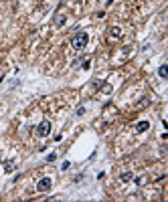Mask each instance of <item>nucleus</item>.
Segmentation results:
<instances>
[{
	"label": "nucleus",
	"instance_id": "3",
	"mask_svg": "<svg viewBox=\"0 0 168 202\" xmlns=\"http://www.w3.org/2000/svg\"><path fill=\"white\" fill-rule=\"evenodd\" d=\"M51 184H53V180H51V178H41L39 182H37V190H39V192H47V190H51Z\"/></svg>",
	"mask_w": 168,
	"mask_h": 202
},
{
	"label": "nucleus",
	"instance_id": "14",
	"mask_svg": "<svg viewBox=\"0 0 168 202\" xmlns=\"http://www.w3.org/2000/svg\"><path fill=\"white\" fill-rule=\"evenodd\" d=\"M85 113V107H77V113H75V115H83Z\"/></svg>",
	"mask_w": 168,
	"mask_h": 202
},
{
	"label": "nucleus",
	"instance_id": "5",
	"mask_svg": "<svg viewBox=\"0 0 168 202\" xmlns=\"http://www.w3.org/2000/svg\"><path fill=\"white\" fill-rule=\"evenodd\" d=\"M146 129H150V124H148V121H138V124H136V131H138V134H144Z\"/></svg>",
	"mask_w": 168,
	"mask_h": 202
},
{
	"label": "nucleus",
	"instance_id": "12",
	"mask_svg": "<svg viewBox=\"0 0 168 202\" xmlns=\"http://www.w3.org/2000/svg\"><path fill=\"white\" fill-rule=\"evenodd\" d=\"M101 91H103V93H112V85H101Z\"/></svg>",
	"mask_w": 168,
	"mask_h": 202
},
{
	"label": "nucleus",
	"instance_id": "4",
	"mask_svg": "<svg viewBox=\"0 0 168 202\" xmlns=\"http://www.w3.org/2000/svg\"><path fill=\"white\" fill-rule=\"evenodd\" d=\"M120 37H122V28H120V26H112V28H109V39H112V40H118Z\"/></svg>",
	"mask_w": 168,
	"mask_h": 202
},
{
	"label": "nucleus",
	"instance_id": "13",
	"mask_svg": "<svg viewBox=\"0 0 168 202\" xmlns=\"http://www.w3.org/2000/svg\"><path fill=\"white\" fill-rule=\"evenodd\" d=\"M57 160V154L55 152H53V154H49V156H47V162H55Z\"/></svg>",
	"mask_w": 168,
	"mask_h": 202
},
{
	"label": "nucleus",
	"instance_id": "1",
	"mask_svg": "<svg viewBox=\"0 0 168 202\" xmlns=\"http://www.w3.org/2000/svg\"><path fill=\"white\" fill-rule=\"evenodd\" d=\"M87 40H89L87 33H77L75 37H73L71 45H73V49H75V50H81V49H85V47H87Z\"/></svg>",
	"mask_w": 168,
	"mask_h": 202
},
{
	"label": "nucleus",
	"instance_id": "8",
	"mask_svg": "<svg viewBox=\"0 0 168 202\" xmlns=\"http://www.w3.org/2000/svg\"><path fill=\"white\" fill-rule=\"evenodd\" d=\"M120 180H122V182H132V180H134V174H132V172H123V174L120 176Z\"/></svg>",
	"mask_w": 168,
	"mask_h": 202
},
{
	"label": "nucleus",
	"instance_id": "9",
	"mask_svg": "<svg viewBox=\"0 0 168 202\" xmlns=\"http://www.w3.org/2000/svg\"><path fill=\"white\" fill-rule=\"evenodd\" d=\"M158 75H160L162 79H166V75H168V67H166V65H160V69H158Z\"/></svg>",
	"mask_w": 168,
	"mask_h": 202
},
{
	"label": "nucleus",
	"instance_id": "11",
	"mask_svg": "<svg viewBox=\"0 0 168 202\" xmlns=\"http://www.w3.org/2000/svg\"><path fill=\"white\" fill-rule=\"evenodd\" d=\"M89 59H83V61H79V65H81V67H83V69H89Z\"/></svg>",
	"mask_w": 168,
	"mask_h": 202
},
{
	"label": "nucleus",
	"instance_id": "2",
	"mask_svg": "<svg viewBox=\"0 0 168 202\" xmlns=\"http://www.w3.org/2000/svg\"><path fill=\"white\" fill-rule=\"evenodd\" d=\"M51 134V121H41L39 125H37V135H41V138H47V135Z\"/></svg>",
	"mask_w": 168,
	"mask_h": 202
},
{
	"label": "nucleus",
	"instance_id": "7",
	"mask_svg": "<svg viewBox=\"0 0 168 202\" xmlns=\"http://www.w3.org/2000/svg\"><path fill=\"white\" fill-rule=\"evenodd\" d=\"M65 23H67V16H65V14H57V18H55V26H63Z\"/></svg>",
	"mask_w": 168,
	"mask_h": 202
},
{
	"label": "nucleus",
	"instance_id": "10",
	"mask_svg": "<svg viewBox=\"0 0 168 202\" xmlns=\"http://www.w3.org/2000/svg\"><path fill=\"white\" fill-rule=\"evenodd\" d=\"M12 170H14V162H10V160H8V162L4 164V172H12Z\"/></svg>",
	"mask_w": 168,
	"mask_h": 202
},
{
	"label": "nucleus",
	"instance_id": "6",
	"mask_svg": "<svg viewBox=\"0 0 168 202\" xmlns=\"http://www.w3.org/2000/svg\"><path fill=\"white\" fill-rule=\"evenodd\" d=\"M150 105V97H144V99H140L138 103H136V109H144V107Z\"/></svg>",
	"mask_w": 168,
	"mask_h": 202
},
{
	"label": "nucleus",
	"instance_id": "15",
	"mask_svg": "<svg viewBox=\"0 0 168 202\" xmlns=\"http://www.w3.org/2000/svg\"><path fill=\"white\" fill-rule=\"evenodd\" d=\"M69 166H71V162H63V166H61V170H69Z\"/></svg>",
	"mask_w": 168,
	"mask_h": 202
}]
</instances>
